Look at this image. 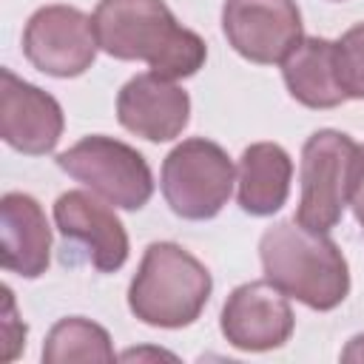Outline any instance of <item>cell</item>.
I'll list each match as a JSON object with an SVG mask.
<instances>
[{
  "label": "cell",
  "instance_id": "6da1fadb",
  "mask_svg": "<svg viewBox=\"0 0 364 364\" xmlns=\"http://www.w3.org/2000/svg\"><path fill=\"white\" fill-rule=\"evenodd\" d=\"M91 20L108 57L142 60L165 80L193 77L208 60L205 40L179 26L165 0H100Z\"/></svg>",
  "mask_w": 364,
  "mask_h": 364
},
{
  "label": "cell",
  "instance_id": "7a4b0ae2",
  "mask_svg": "<svg viewBox=\"0 0 364 364\" xmlns=\"http://www.w3.org/2000/svg\"><path fill=\"white\" fill-rule=\"evenodd\" d=\"M264 279L310 310H333L350 293V267L327 233H313L296 219L270 225L259 239Z\"/></svg>",
  "mask_w": 364,
  "mask_h": 364
},
{
  "label": "cell",
  "instance_id": "3957f363",
  "mask_svg": "<svg viewBox=\"0 0 364 364\" xmlns=\"http://www.w3.org/2000/svg\"><path fill=\"white\" fill-rule=\"evenodd\" d=\"M213 290L208 267L176 242H151L128 287L131 313L151 327L193 324Z\"/></svg>",
  "mask_w": 364,
  "mask_h": 364
},
{
  "label": "cell",
  "instance_id": "277c9868",
  "mask_svg": "<svg viewBox=\"0 0 364 364\" xmlns=\"http://www.w3.org/2000/svg\"><path fill=\"white\" fill-rule=\"evenodd\" d=\"M358 168L361 145H355L350 134L336 128H321L310 134L301 148V196L293 219L313 233H330L341 222L344 208L350 205Z\"/></svg>",
  "mask_w": 364,
  "mask_h": 364
},
{
  "label": "cell",
  "instance_id": "5b68a950",
  "mask_svg": "<svg viewBox=\"0 0 364 364\" xmlns=\"http://www.w3.org/2000/svg\"><path fill=\"white\" fill-rule=\"evenodd\" d=\"M236 168L228 151L205 136L182 139L162 162L159 188L168 208L191 222L213 219L230 199Z\"/></svg>",
  "mask_w": 364,
  "mask_h": 364
},
{
  "label": "cell",
  "instance_id": "8992f818",
  "mask_svg": "<svg viewBox=\"0 0 364 364\" xmlns=\"http://www.w3.org/2000/svg\"><path fill=\"white\" fill-rule=\"evenodd\" d=\"M60 171L91 188L100 199L122 210H139L154 196V176L148 159L114 136L91 134L57 154Z\"/></svg>",
  "mask_w": 364,
  "mask_h": 364
},
{
  "label": "cell",
  "instance_id": "52a82bcc",
  "mask_svg": "<svg viewBox=\"0 0 364 364\" xmlns=\"http://www.w3.org/2000/svg\"><path fill=\"white\" fill-rule=\"evenodd\" d=\"M97 48L100 43L94 20L74 6H43L23 28L26 60L48 77L68 80L85 74L97 57Z\"/></svg>",
  "mask_w": 364,
  "mask_h": 364
},
{
  "label": "cell",
  "instance_id": "ba28073f",
  "mask_svg": "<svg viewBox=\"0 0 364 364\" xmlns=\"http://www.w3.org/2000/svg\"><path fill=\"white\" fill-rule=\"evenodd\" d=\"M222 31L239 57L259 65H282L304 37L296 0H225Z\"/></svg>",
  "mask_w": 364,
  "mask_h": 364
},
{
  "label": "cell",
  "instance_id": "9c48e42d",
  "mask_svg": "<svg viewBox=\"0 0 364 364\" xmlns=\"http://www.w3.org/2000/svg\"><path fill=\"white\" fill-rule=\"evenodd\" d=\"M219 327L230 347L245 353H267L290 341L296 318L287 296L273 282L259 279L230 290Z\"/></svg>",
  "mask_w": 364,
  "mask_h": 364
},
{
  "label": "cell",
  "instance_id": "30bf717a",
  "mask_svg": "<svg viewBox=\"0 0 364 364\" xmlns=\"http://www.w3.org/2000/svg\"><path fill=\"white\" fill-rule=\"evenodd\" d=\"M63 128V108L48 91L20 80L11 68H0V136L9 148L43 156L57 148Z\"/></svg>",
  "mask_w": 364,
  "mask_h": 364
},
{
  "label": "cell",
  "instance_id": "8fae6325",
  "mask_svg": "<svg viewBox=\"0 0 364 364\" xmlns=\"http://www.w3.org/2000/svg\"><path fill=\"white\" fill-rule=\"evenodd\" d=\"M54 225L63 239L80 242L100 273H114L128 259V233L105 199L88 191H65L54 202Z\"/></svg>",
  "mask_w": 364,
  "mask_h": 364
},
{
  "label": "cell",
  "instance_id": "7c38bea8",
  "mask_svg": "<svg viewBox=\"0 0 364 364\" xmlns=\"http://www.w3.org/2000/svg\"><path fill=\"white\" fill-rule=\"evenodd\" d=\"M117 119L125 131L148 139H176L191 119V97L173 80L154 71L131 77L117 94Z\"/></svg>",
  "mask_w": 364,
  "mask_h": 364
},
{
  "label": "cell",
  "instance_id": "4fadbf2b",
  "mask_svg": "<svg viewBox=\"0 0 364 364\" xmlns=\"http://www.w3.org/2000/svg\"><path fill=\"white\" fill-rule=\"evenodd\" d=\"M51 256V228L40 202L28 193L9 191L0 199V262L3 270L23 279L46 273Z\"/></svg>",
  "mask_w": 364,
  "mask_h": 364
},
{
  "label": "cell",
  "instance_id": "5bb4252c",
  "mask_svg": "<svg viewBox=\"0 0 364 364\" xmlns=\"http://www.w3.org/2000/svg\"><path fill=\"white\" fill-rule=\"evenodd\" d=\"M293 159L276 142H253L242 151L236 182L239 208L250 216H273L290 196Z\"/></svg>",
  "mask_w": 364,
  "mask_h": 364
},
{
  "label": "cell",
  "instance_id": "9a60e30c",
  "mask_svg": "<svg viewBox=\"0 0 364 364\" xmlns=\"http://www.w3.org/2000/svg\"><path fill=\"white\" fill-rule=\"evenodd\" d=\"M282 77L296 102L304 108H336L347 100L338 68H336V43L324 37H301L299 46L282 60Z\"/></svg>",
  "mask_w": 364,
  "mask_h": 364
},
{
  "label": "cell",
  "instance_id": "2e32d148",
  "mask_svg": "<svg viewBox=\"0 0 364 364\" xmlns=\"http://www.w3.org/2000/svg\"><path fill=\"white\" fill-rule=\"evenodd\" d=\"M114 344L105 327L91 318L68 316L60 318L46 341H43V361L46 364H71V361H114Z\"/></svg>",
  "mask_w": 364,
  "mask_h": 364
},
{
  "label": "cell",
  "instance_id": "e0dca14e",
  "mask_svg": "<svg viewBox=\"0 0 364 364\" xmlns=\"http://www.w3.org/2000/svg\"><path fill=\"white\" fill-rule=\"evenodd\" d=\"M336 68L347 100H364V23L336 40Z\"/></svg>",
  "mask_w": 364,
  "mask_h": 364
},
{
  "label": "cell",
  "instance_id": "ac0fdd59",
  "mask_svg": "<svg viewBox=\"0 0 364 364\" xmlns=\"http://www.w3.org/2000/svg\"><path fill=\"white\" fill-rule=\"evenodd\" d=\"M0 333H3V361H14L17 353L26 347V324L17 318V307H14V296L11 287H3V321H0Z\"/></svg>",
  "mask_w": 364,
  "mask_h": 364
},
{
  "label": "cell",
  "instance_id": "d6986e66",
  "mask_svg": "<svg viewBox=\"0 0 364 364\" xmlns=\"http://www.w3.org/2000/svg\"><path fill=\"white\" fill-rule=\"evenodd\" d=\"M350 208L355 213V222L364 228V145H361V168H358V179H355V191L350 196Z\"/></svg>",
  "mask_w": 364,
  "mask_h": 364
},
{
  "label": "cell",
  "instance_id": "ffe728a7",
  "mask_svg": "<svg viewBox=\"0 0 364 364\" xmlns=\"http://www.w3.org/2000/svg\"><path fill=\"white\" fill-rule=\"evenodd\" d=\"M341 358L344 361H364V333L361 336H353L347 341V347L341 350Z\"/></svg>",
  "mask_w": 364,
  "mask_h": 364
}]
</instances>
